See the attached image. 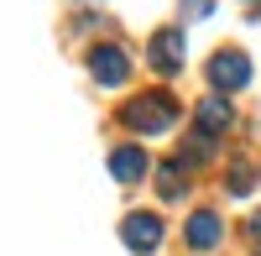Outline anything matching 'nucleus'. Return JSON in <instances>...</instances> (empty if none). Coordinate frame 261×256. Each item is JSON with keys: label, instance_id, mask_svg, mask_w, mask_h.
I'll use <instances>...</instances> for the list:
<instances>
[{"label": "nucleus", "instance_id": "nucleus-1", "mask_svg": "<svg viewBox=\"0 0 261 256\" xmlns=\"http://www.w3.org/2000/svg\"><path fill=\"white\" fill-rule=\"evenodd\" d=\"M172 120H178V99H172L167 89L136 94L130 105H120V125H130L136 136H157V131H167Z\"/></svg>", "mask_w": 261, "mask_h": 256}, {"label": "nucleus", "instance_id": "nucleus-2", "mask_svg": "<svg viewBox=\"0 0 261 256\" xmlns=\"http://www.w3.org/2000/svg\"><path fill=\"white\" fill-rule=\"evenodd\" d=\"M209 84H214L220 94L246 89V84H251V58H246V53H235V47L214 53V58H209Z\"/></svg>", "mask_w": 261, "mask_h": 256}, {"label": "nucleus", "instance_id": "nucleus-3", "mask_svg": "<svg viewBox=\"0 0 261 256\" xmlns=\"http://www.w3.org/2000/svg\"><path fill=\"white\" fill-rule=\"evenodd\" d=\"M89 73H94V84H105V89H120L130 79V58L115 47V42H105V47L89 53Z\"/></svg>", "mask_w": 261, "mask_h": 256}, {"label": "nucleus", "instance_id": "nucleus-4", "mask_svg": "<svg viewBox=\"0 0 261 256\" xmlns=\"http://www.w3.org/2000/svg\"><path fill=\"white\" fill-rule=\"evenodd\" d=\"M146 58H151V68H157V73H178L183 68V32L178 27H167V32H157V37H151L146 42Z\"/></svg>", "mask_w": 261, "mask_h": 256}, {"label": "nucleus", "instance_id": "nucleus-5", "mask_svg": "<svg viewBox=\"0 0 261 256\" xmlns=\"http://www.w3.org/2000/svg\"><path fill=\"white\" fill-rule=\"evenodd\" d=\"M120 241L130 251H157L162 246V220L146 215V209H136V215H125V225H120Z\"/></svg>", "mask_w": 261, "mask_h": 256}, {"label": "nucleus", "instance_id": "nucleus-6", "mask_svg": "<svg viewBox=\"0 0 261 256\" xmlns=\"http://www.w3.org/2000/svg\"><path fill=\"white\" fill-rule=\"evenodd\" d=\"M193 120H199V136H225L230 125H235V105H225V94H209L199 99V110H193Z\"/></svg>", "mask_w": 261, "mask_h": 256}, {"label": "nucleus", "instance_id": "nucleus-7", "mask_svg": "<svg viewBox=\"0 0 261 256\" xmlns=\"http://www.w3.org/2000/svg\"><path fill=\"white\" fill-rule=\"evenodd\" d=\"M183 241H188V251H214L220 246V215H214V209H199V215L188 220Z\"/></svg>", "mask_w": 261, "mask_h": 256}, {"label": "nucleus", "instance_id": "nucleus-8", "mask_svg": "<svg viewBox=\"0 0 261 256\" xmlns=\"http://www.w3.org/2000/svg\"><path fill=\"white\" fill-rule=\"evenodd\" d=\"M110 173L120 183H141L146 178V152L141 146H110Z\"/></svg>", "mask_w": 261, "mask_h": 256}, {"label": "nucleus", "instance_id": "nucleus-9", "mask_svg": "<svg viewBox=\"0 0 261 256\" xmlns=\"http://www.w3.org/2000/svg\"><path fill=\"white\" fill-rule=\"evenodd\" d=\"M183 188H188V183H183V167H178V162H162V167H157V194H162V199H183Z\"/></svg>", "mask_w": 261, "mask_h": 256}, {"label": "nucleus", "instance_id": "nucleus-10", "mask_svg": "<svg viewBox=\"0 0 261 256\" xmlns=\"http://www.w3.org/2000/svg\"><path fill=\"white\" fill-rule=\"evenodd\" d=\"M225 183H230V194H235V199H246V194H251V183H256V173H251V167H246V162H235Z\"/></svg>", "mask_w": 261, "mask_h": 256}, {"label": "nucleus", "instance_id": "nucleus-11", "mask_svg": "<svg viewBox=\"0 0 261 256\" xmlns=\"http://www.w3.org/2000/svg\"><path fill=\"white\" fill-rule=\"evenodd\" d=\"M214 11V0H183V16L193 21V16H209Z\"/></svg>", "mask_w": 261, "mask_h": 256}, {"label": "nucleus", "instance_id": "nucleus-12", "mask_svg": "<svg viewBox=\"0 0 261 256\" xmlns=\"http://www.w3.org/2000/svg\"><path fill=\"white\" fill-rule=\"evenodd\" d=\"M246 230H251V236L261 241V215H251V225H246Z\"/></svg>", "mask_w": 261, "mask_h": 256}]
</instances>
